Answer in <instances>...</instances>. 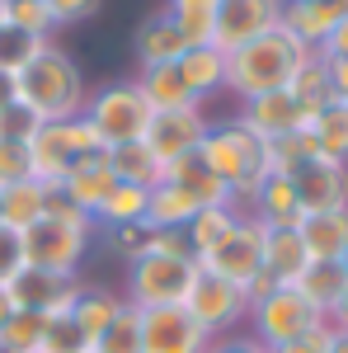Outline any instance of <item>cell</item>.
Masks as SVG:
<instances>
[{
  "instance_id": "obj_1",
  "label": "cell",
  "mask_w": 348,
  "mask_h": 353,
  "mask_svg": "<svg viewBox=\"0 0 348 353\" xmlns=\"http://www.w3.org/2000/svg\"><path fill=\"white\" fill-rule=\"evenodd\" d=\"M207 174H216L226 189H231V208L236 212H249L254 208V193L268 179V141L254 137L240 118H221V123H207V132L193 151Z\"/></svg>"
},
{
  "instance_id": "obj_2",
  "label": "cell",
  "mask_w": 348,
  "mask_h": 353,
  "mask_svg": "<svg viewBox=\"0 0 348 353\" xmlns=\"http://www.w3.org/2000/svg\"><path fill=\"white\" fill-rule=\"evenodd\" d=\"M85 99H90V90H85L81 66H76L71 52H61L57 43H48V48L14 76V104H19L33 123H66V118H81Z\"/></svg>"
},
{
  "instance_id": "obj_3",
  "label": "cell",
  "mask_w": 348,
  "mask_h": 353,
  "mask_svg": "<svg viewBox=\"0 0 348 353\" xmlns=\"http://www.w3.org/2000/svg\"><path fill=\"white\" fill-rule=\"evenodd\" d=\"M311 57L306 43H296L287 28H268L259 38H249L245 48L226 57V90L236 99H254V94H268V90H287L296 76V66Z\"/></svg>"
},
{
  "instance_id": "obj_4",
  "label": "cell",
  "mask_w": 348,
  "mask_h": 353,
  "mask_svg": "<svg viewBox=\"0 0 348 353\" xmlns=\"http://www.w3.org/2000/svg\"><path fill=\"white\" fill-rule=\"evenodd\" d=\"M81 118L94 128V137L104 141V151L113 146H127V141H141L156 109L146 104V94L136 90V81H108L99 90H90Z\"/></svg>"
},
{
  "instance_id": "obj_5",
  "label": "cell",
  "mask_w": 348,
  "mask_h": 353,
  "mask_svg": "<svg viewBox=\"0 0 348 353\" xmlns=\"http://www.w3.org/2000/svg\"><path fill=\"white\" fill-rule=\"evenodd\" d=\"M94 231H99V226H76V221H61V217L33 221L28 231H19L24 269L57 273V278H76V273H81V259L90 254Z\"/></svg>"
},
{
  "instance_id": "obj_6",
  "label": "cell",
  "mask_w": 348,
  "mask_h": 353,
  "mask_svg": "<svg viewBox=\"0 0 348 353\" xmlns=\"http://www.w3.org/2000/svg\"><path fill=\"white\" fill-rule=\"evenodd\" d=\"M104 151V141L94 137V128L85 118H66V123H38L28 137V161H33V179L57 189L66 179V170L81 161Z\"/></svg>"
},
{
  "instance_id": "obj_7",
  "label": "cell",
  "mask_w": 348,
  "mask_h": 353,
  "mask_svg": "<svg viewBox=\"0 0 348 353\" xmlns=\"http://www.w3.org/2000/svg\"><path fill=\"white\" fill-rule=\"evenodd\" d=\"M198 259L193 254H141L127 264V297L136 311L151 306H184L188 288L198 283Z\"/></svg>"
},
{
  "instance_id": "obj_8",
  "label": "cell",
  "mask_w": 348,
  "mask_h": 353,
  "mask_svg": "<svg viewBox=\"0 0 348 353\" xmlns=\"http://www.w3.org/2000/svg\"><path fill=\"white\" fill-rule=\"evenodd\" d=\"M245 321H249V334H254L264 349H278V344L301 339V334H311V330L325 325V316L301 297L296 288H273L268 297L249 301V316H245Z\"/></svg>"
},
{
  "instance_id": "obj_9",
  "label": "cell",
  "mask_w": 348,
  "mask_h": 353,
  "mask_svg": "<svg viewBox=\"0 0 348 353\" xmlns=\"http://www.w3.org/2000/svg\"><path fill=\"white\" fill-rule=\"evenodd\" d=\"M198 269L216 273V278H226L236 288H249L254 273L264 269V226L254 217H240L207 254H198Z\"/></svg>"
},
{
  "instance_id": "obj_10",
  "label": "cell",
  "mask_w": 348,
  "mask_h": 353,
  "mask_svg": "<svg viewBox=\"0 0 348 353\" xmlns=\"http://www.w3.org/2000/svg\"><path fill=\"white\" fill-rule=\"evenodd\" d=\"M184 311L212 339H221V334H236V325L249 316V297H245V288L216 278V273H198V283L188 288V297H184Z\"/></svg>"
},
{
  "instance_id": "obj_11",
  "label": "cell",
  "mask_w": 348,
  "mask_h": 353,
  "mask_svg": "<svg viewBox=\"0 0 348 353\" xmlns=\"http://www.w3.org/2000/svg\"><path fill=\"white\" fill-rule=\"evenodd\" d=\"M283 0H216V19H212V48L216 52H236L249 38H259L268 28H278Z\"/></svg>"
},
{
  "instance_id": "obj_12",
  "label": "cell",
  "mask_w": 348,
  "mask_h": 353,
  "mask_svg": "<svg viewBox=\"0 0 348 353\" xmlns=\"http://www.w3.org/2000/svg\"><path fill=\"white\" fill-rule=\"evenodd\" d=\"M212 334L184 306H151L141 311V353H207Z\"/></svg>"
},
{
  "instance_id": "obj_13",
  "label": "cell",
  "mask_w": 348,
  "mask_h": 353,
  "mask_svg": "<svg viewBox=\"0 0 348 353\" xmlns=\"http://www.w3.org/2000/svg\"><path fill=\"white\" fill-rule=\"evenodd\" d=\"M203 132H207V113H203V104H193V109L156 113L141 141L151 146V156H156L161 165H174V161H184V156L198 151Z\"/></svg>"
},
{
  "instance_id": "obj_14",
  "label": "cell",
  "mask_w": 348,
  "mask_h": 353,
  "mask_svg": "<svg viewBox=\"0 0 348 353\" xmlns=\"http://www.w3.org/2000/svg\"><path fill=\"white\" fill-rule=\"evenodd\" d=\"M292 179L296 198H301V212H334V208H348V165L329 161V156H311Z\"/></svg>"
},
{
  "instance_id": "obj_15",
  "label": "cell",
  "mask_w": 348,
  "mask_h": 353,
  "mask_svg": "<svg viewBox=\"0 0 348 353\" xmlns=\"http://www.w3.org/2000/svg\"><path fill=\"white\" fill-rule=\"evenodd\" d=\"M10 297L19 311H43L48 321L71 316V306L81 297V278H57V273H38V269H19L10 283Z\"/></svg>"
},
{
  "instance_id": "obj_16",
  "label": "cell",
  "mask_w": 348,
  "mask_h": 353,
  "mask_svg": "<svg viewBox=\"0 0 348 353\" xmlns=\"http://www.w3.org/2000/svg\"><path fill=\"white\" fill-rule=\"evenodd\" d=\"M236 118H240V123H245V128H249L254 137H264V141L311 128V113L301 109V104H296L287 90H268V94H254V99H245Z\"/></svg>"
},
{
  "instance_id": "obj_17",
  "label": "cell",
  "mask_w": 348,
  "mask_h": 353,
  "mask_svg": "<svg viewBox=\"0 0 348 353\" xmlns=\"http://www.w3.org/2000/svg\"><path fill=\"white\" fill-rule=\"evenodd\" d=\"M113 184H118V174H113V165H108V151H94V156H81V161L66 170V179L57 184V193H61L66 203H76L81 212L94 217Z\"/></svg>"
},
{
  "instance_id": "obj_18",
  "label": "cell",
  "mask_w": 348,
  "mask_h": 353,
  "mask_svg": "<svg viewBox=\"0 0 348 353\" xmlns=\"http://www.w3.org/2000/svg\"><path fill=\"white\" fill-rule=\"evenodd\" d=\"M132 52H136V66H174V61L188 52V43H184V33H179V24H174L165 10H151V14L136 24Z\"/></svg>"
},
{
  "instance_id": "obj_19",
  "label": "cell",
  "mask_w": 348,
  "mask_h": 353,
  "mask_svg": "<svg viewBox=\"0 0 348 353\" xmlns=\"http://www.w3.org/2000/svg\"><path fill=\"white\" fill-rule=\"evenodd\" d=\"M339 5L334 0H283V14H278V24L292 33L296 43H306L311 52L320 48L325 38H329V28L339 24Z\"/></svg>"
},
{
  "instance_id": "obj_20",
  "label": "cell",
  "mask_w": 348,
  "mask_h": 353,
  "mask_svg": "<svg viewBox=\"0 0 348 353\" xmlns=\"http://www.w3.org/2000/svg\"><path fill=\"white\" fill-rule=\"evenodd\" d=\"M245 217H254L268 231H283V226H296L306 212H301V198H296L292 179L287 174H268L264 184H259V193H254V208Z\"/></svg>"
},
{
  "instance_id": "obj_21",
  "label": "cell",
  "mask_w": 348,
  "mask_h": 353,
  "mask_svg": "<svg viewBox=\"0 0 348 353\" xmlns=\"http://www.w3.org/2000/svg\"><path fill=\"white\" fill-rule=\"evenodd\" d=\"M296 236L306 245L311 259H344L348 250V208H334V212H306L296 221Z\"/></svg>"
},
{
  "instance_id": "obj_22",
  "label": "cell",
  "mask_w": 348,
  "mask_h": 353,
  "mask_svg": "<svg viewBox=\"0 0 348 353\" xmlns=\"http://www.w3.org/2000/svg\"><path fill=\"white\" fill-rule=\"evenodd\" d=\"M311 254L296 236V226H283V231H268L264 226V273L278 283V288H292L296 278L306 273Z\"/></svg>"
},
{
  "instance_id": "obj_23",
  "label": "cell",
  "mask_w": 348,
  "mask_h": 353,
  "mask_svg": "<svg viewBox=\"0 0 348 353\" xmlns=\"http://www.w3.org/2000/svg\"><path fill=\"white\" fill-rule=\"evenodd\" d=\"M57 189L48 184H38V179H19V184H10V189H0V226H10V231H28L33 221L48 217V198Z\"/></svg>"
},
{
  "instance_id": "obj_24",
  "label": "cell",
  "mask_w": 348,
  "mask_h": 353,
  "mask_svg": "<svg viewBox=\"0 0 348 353\" xmlns=\"http://www.w3.org/2000/svg\"><path fill=\"white\" fill-rule=\"evenodd\" d=\"M179 76H184V85H188V94L203 104L207 94H221L226 90V52H216L212 43H203V48H188L179 61Z\"/></svg>"
},
{
  "instance_id": "obj_25",
  "label": "cell",
  "mask_w": 348,
  "mask_h": 353,
  "mask_svg": "<svg viewBox=\"0 0 348 353\" xmlns=\"http://www.w3.org/2000/svg\"><path fill=\"white\" fill-rule=\"evenodd\" d=\"M198 212H203V208H198L193 193L179 189V184H170V179H161V184L151 189V203H146V226H151V231H184Z\"/></svg>"
},
{
  "instance_id": "obj_26",
  "label": "cell",
  "mask_w": 348,
  "mask_h": 353,
  "mask_svg": "<svg viewBox=\"0 0 348 353\" xmlns=\"http://www.w3.org/2000/svg\"><path fill=\"white\" fill-rule=\"evenodd\" d=\"M136 90L146 94V104L156 113H170V109H193L198 99L188 94L184 76H179V66H141L136 71Z\"/></svg>"
},
{
  "instance_id": "obj_27",
  "label": "cell",
  "mask_w": 348,
  "mask_h": 353,
  "mask_svg": "<svg viewBox=\"0 0 348 353\" xmlns=\"http://www.w3.org/2000/svg\"><path fill=\"white\" fill-rule=\"evenodd\" d=\"M292 288L325 316V311L339 301V292L348 288V273H344V264H339V259H311V264H306V273L296 278Z\"/></svg>"
},
{
  "instance_id": "obj_28",
  "label": "cell",
  "mask_w": 348,
  "mask_h": 353,
  "mask_svg": "<svg viewBox=\"0 0 348 353\" xmlns=\"http://www.w3.org/2000/svg\"><path fill=\"white\" fill-rule=\"evenodd\" d=\"M108 165L118 174V184H136V189H156L165 179V165L151 156L146 141H127V146H113L108 151Z\"/></svg>"
},
{
  "instance_id": "obj_29",
  "label": "cell",
  "mask_w": 348,
  "mask_h": 353,
  "mask_svg": "<svg viewBox=\"0 0 348 353\" xmlns=\"http://www.w3.org/2000/svg\"><path fill=\"white\" fill-rule=\"evenodd\" d=\"M165 179L179 184V189H188L193 198H198V208H221V203H231V189H226L216 174H207L198 156H184V161L165 165Z\"/></svg>"
},
{
  "instance_id": "obj_30",
  "label": "cell",
  "mask_w": 348,
  "mask_h": 353,
  "mask_svg": "<svg viewBox=\"0 0 348 353\" xmlns=\"http://www.w3.org/2000/svg\"><path fill=\"white\" fill-rule=\"evenodd\" d=\"M146 203H151V189H136V184H113L108 198L94 212V226L99 231H113V226H136L146 221Z\"/></svg>"
},
{
  "instance_id": "obj_31",
  "label": "cell",
  "mask_w": 348,
  "mask_h": 353,
  "mask_svg": "<svg viewBox=\"0 0 348 353\" xmlns=\"http://www.w3.org/2000/svg\"><path fill=\"white\" fill-rule=\"evenodd\" d=\"M287 94H292V99H296L306 113H311V118H316V113H320L325 104L334 99V90H329V66H325L320 52H311L301 66H296V76H292V85H287Z\"/></svg>"
},
{
  "instance_id": "obj_32",
  "label": "cell",
  "mask_w": 348,
  "mask_h": 353,
  "mask_svg": "<svg viewBox=\"0 0 348 353\" xmlns=\"http://www.w3.org/2000/svg\"><path fill=\"white\" fill-rule=\"evenodd\" d=\"M118 306H123V297L113 292V288H85L81 283V297H76V306H71V321L85 330V339L94 344L99 334H104V325L118 316Z\"/></svg>"
},
{
  "instance_id": "obj_33",
  "label": "cell",
  "mask_w": 348,
  "mask_h": 353,
  "mask_svg": "<svg viewBox=\"0 0 348 353\" xmlns=\"http://www.w3.org/2000/svg\"><path fill=\"white\" fill-rule=\"evenodd\" d=\"M311 137H316L320 156L348 165V104L344 99H329V104L311 118Z\"/></svg>"
},
{
  "instance_id": "obj_34",
  "label": "cell",
  "mask_w": 348,
  "mask_h": 353,
  "mask_svg": "<svg viewBox=\"0 0 348 353\" xmlns=\"http://www.w3.org/2000/svg\"><path fill=\"white\" fill-rule=\"evenodd\" d=\"M165 14L179 24L188 48L212 43V19H216V0H165Z\"/></svg>"
},
{
  "instance_id": "obj_35",
  "label": "cell",
  "mask_w": 348,
  "mask_h": 353,
  "mask_svg": "<svg viewBox=\"0 0 348 353\" xmlns=\"http://www.w3.org/2000/svg\"><path fill=\"white\" fill-rule=\"evenodd\" d=\"M90 353H141V311L132 301L118 306V316L104 325V334L90 344Z\"/></svg>"
},
{
  "instance_id": "obj_36",
  "label": "cell",
  "mask_w": 348,
  "mask_h": 353,
  "mask_svg": "<svg viewBox=\"0 0 348 353\" xmlns=\"http://www.w3.org/2000/svg\"><path fill=\"white\" fill-rule=\"evenodd\" d=\"M236 221H240V212H236L231 203H221V208H203V212H198V217L184 226L193 259H198V254H207V250H212V245L221 241V236H226V231H231Z\"/></svg>"
},
{
  "instance_id": "obj_37",
  "label": "cell",
  "mask_w": 348,
  "mask_h": 353,
  "mask_svg": "<svg viewBox=\"0 0 348 353\" xmlns=\"http://www.w3.org/2000/svg\"><path fill=\"white\" fill-rule=\"evenodd\" d=\"M43 334H48L43 311H14L0 325V353H43Z\"/></svg>"
},
{
  "instance_id": "obj_38",
  "label": "cell",
  "mask_w": 348,
  "mask_h": 353,
  "mask_svg": "<svg viewBox=\"0 0 348 353\" xmlns=\"http://www.w3.org/2000/svg\"><path fill=\"white\" fill-rule=\"evenodd\" d=\"M311 156H320V146H316L311 128L287 132V137H273V141H268V174H296Z\"/></svg>"
},
{
  "instance_id": "obj_39",
  "label": "cell",
  "mask_w": 348,
  "mask_h": 353,
  "mask_svg": "<svg viewBox=\"0 0 348 353\" xmlns=\"http://www.w3.org/2000/svg\"><path fill=\"white\" fill-rule=\"evenodd\" d=\"M48 43H52V38H38V33H24V28L5 24L0 28V71H5V76H19Z\"/></svg>"
},
{
  "instance_id": "obj_40",
  "label": "cell",
  "mask_w": 348,
  "mask_h": 353,
  "mask_svg": "<svg viewBox=\"0 0 348 353\" xmlns=\"http://www.w3.org/2000/svg\"><path fill=\"white\" fill-rule=\"evenodd\" d=\"M5 24L24 28V33H38V38H52L57 19L48 10V0H5Z\"/></svg>"
},
{
  "instance_id": "obj_41",
  "label": "cell",
  "mask_w": 348,
  "mask_h": 353,
  "mask_svg": "<svg viewBox=\"0 0 348 353\" xmlns=\"http://www.w3.org/2000/svg\"><path fill=\"white\" fill-rule=\"evenodd\" d=\"M33 179V161H28V141L24 137H5L0 132V189Z\"/></svg>"
},
{
  "instance_id": "obj_42",
  "label": "cell",
  "mask_w": 348,
  "mask_h": 353,
  "mask_svg": "<svg viewBox=\"0 0 348 353\" xmlns=\"http://www.w3.org/2000/svg\"><path fill=\"white\" fill-rule=\"evenodd\" d=\"M43 353H90V339H85V330L71 316H57V321H48Z\"/></svg>"
},
{
  "instance_id": "obj_43",
  "label": "cell",
  "mask_w": 348,
  "mask_h": 353,
  "mask_svg": "<svg viewBox=\"0 0 348 353\" xmlns=\"http://www.w3.org/2000/svg\"><path fill=\"white\" fill-rule=\"evenodd\" d=\"M146 236H151V226L146 221H136V226H113V231H104L108 250L123 259V264H132V259H141L146 254Z\"/></svg>"
},
{
  "instance_id": "obj_44",
  "label": "cell",
  "mask_w": 348,
  "mask_h": 353,
  "mask_svg": "<svg viewBox=\"0 0 348 353\" xmlns=\"http://www.w3.org/2000/svg\"><path fill=\"white\" fill-rule=\"evenodd\" d=\"M24 269V245H19V231L0 226V288L14 283V273Z\"/></svg>"
},
{
  "instance_id": "obj_45",
  "label": "cell",
  "mask_w": 348,
  "mask_h": 353,
  "mask_svg": "<svg viewBox=\"0 0 348 353\" xmlns=\"http://www.w3.org/2000/svg\"><path fill=\"white\" fill-rule=\"evenodd\" d=\"M99 5H104V0H48V10H52L57 28H66V24H85V19H94V14H99Z\"/></svg>"
},
{
  "instance_id": "obj_46",
  "label": "cell",
  "mask_w": 348,
  "mask_h": 353,
  "mask_svg": "<svg viewBox=\"0 0 348 353\" xmlns=\"http://www.w3.org/2000/svg\"><path fill=\"white\" fill-rule=\"evenodd\" d=\"M329 334H334V330L320 325V330H311V334H301V339H287V344H278V349H268V353H329Z\"/></svg>"
},
{
  "instance_id": "obj_47",
  "label": "cell",
  "mask_w": 348,
  "mask_h": 353,
  "mask_svg": "<svg viewBox=\"0 0 348 353\" xmlns=\"http://www.w3.org/2000/svg\"><path fill=\"white\" fill-rule=\"evenodd\" d=\"M207 353H268L254 334H221V339H212L207 344Z\"/></svg>"
},
{
  "instance_id": "obj_48",
  "label": "cell",
  "mask_w": 348,
  "mask_h": 353,
  "mask_svg": "<svg viewBox=\"0 0 348 353\" xmlns=\"http://www.w3.org/2000/svg\"><path fill=\"white\" fill-rule=\"evenodd\" d=\"M316 52L320 57H348V14H339V24L329 28V38H325Z\"/></svg>"
},
{
  "instance_id": "obj_49",
  "label": "cell",
  "mask_w": 348,
  "mask_h": 353,
  "mask_svg": "<svg viewBox=\"0 0 348 353\" xmlns=\"http://www.w3.org/2000/svg\"><path fill=\"white\" fill-rule=\"evenodd\" d=\"M325 66H329V90H334V99L348 104V57H325Z\"/></svg>"
},
{
  "instance_id": "obj_50",
  "label": "cell",
  "mask_w": 348,
  "mask_h": 353,
  "mask_svg": "<svg viewBox=\"0 0 348 353\" xmlns=\"http://www.w3.org/2000/svg\"><path fill=\"white\" fill-rule=\"evenodd\" d=\"M325 325H329V330H348V288L339 292V301L325 311Z\"/></svg>"
},
{
  "instance_id": "obj_51",
  "label": "cell",
  "mask_w": 348,
  "mask_h": 353,
  "mask_svg": "<svg viewBox=\"0 0 348 353\" xmlns=\"http://www.w3.org/2000/svg\"><path fill=\"white\" fill-rule=\"evenodd\" d=\"M10 109H14V76L0 71V118H5Z\"/></svg>"
},
{
  "instance_id": "obj_52",
  "label": "cell",
  "mask_w": 348,
  "mask_h": 353,
  "mask_svg": "<svg viewBox=\"0 0 348 353\" xmlns=\"http://www.w3.org/2000/svg\"><path fill=\"white\" fill-rule=\"evenodd\" d=\"M14 311H19V306H14V297H10V283H5V288H0V325H5Z\"/></svg>"
},
{
  "instance_id": "obj_53",
  "label": "cell",
  "mask_w": 348,
  "mask_h": 353,
  "mask_svg": "<svg viewBox=\"0 0 348 353\" xmlns=\"http://www.w3.org/2000/svg\"><path fill=\"white\" fill-rule=\"evenodd\" d=\"M329 353H348V330H334L329 334Z\"/></svg>"
},
{
  "instance_id": "obj_54",
  "label": "cell",
  "mask_w": 348,
  "mask_h": 353,
  "mask_svg": "<svg viewBox=\"0 0 348 353\" xmlns=\"http://www.w3.org/2000/svg\"><path fill=\"white\" fill-rule=\"evenodd\" d=\"M0 28H5V0H0Z\"/></svg>"
},
{
  "instance_id": "obj_55",
  "label": "cell",
  "mask_w": 348,
  "mask_h": 353,
  "mask_svg": "<svg viewBox=\"0 0 348 353\" xmlns=\"http://www.w3.org/2000/svg\"><path fill=\"white\" fill-rule=\"evenodd\" d=\"M339 264H344V273H348V250H344V259H339Z\"/></svg>"
},
{
  "instance_id": "obj_56",
  "label": "cell",
  "mask_w": 348,
  "mask_h": 353,
  "mask_svg": "<svg viewBox=\"0 0 348 353\" xmlns=\"http://www.w3.org/2000/svg\"><path fill=\"white\" fill-rule=\"evenodd\" d=\"M339 10H344V14H348V0H339Z\"/></svg>"
}]
</instances>
